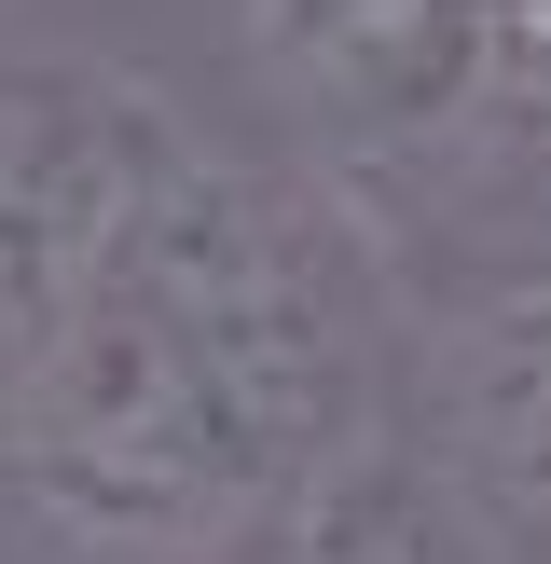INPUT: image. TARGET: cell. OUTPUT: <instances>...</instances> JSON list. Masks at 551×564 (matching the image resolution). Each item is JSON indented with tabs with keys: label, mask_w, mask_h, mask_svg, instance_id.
Listing matches in <instances>:
<instances>
[{
	"label": "cell",
	"mask_w": 551,
	"mask_h": 564,
	"mask_svg": "<svg viewBox=\"0 0 551 564\" xmlns=\"http://www.w3.org/2000/svg\"><path fill=\"white\" fill-rule=\"evenodd\" d=\"M441 441H455V468L483 496L551 510V275L455 330V358H441Z\"/></svg>",
	"instance_id": "cell-1"
},
{
	"label": "cell",
	"mask_w": 551,
	"mask_h": 564,
	"mask_svg": "<svg viewBox=\"0 0 551 564\" xmlns=\"http://www.w3.org/2000/svg\"><path fill=\"white\" fill-rule=\"evenodd\" d=\"M290 564H496L483 496H468L455 455H413V441H358L345 468L317 482Z\"/></svg>",
	"instance_id": "cell-2"
}]
</instances>
